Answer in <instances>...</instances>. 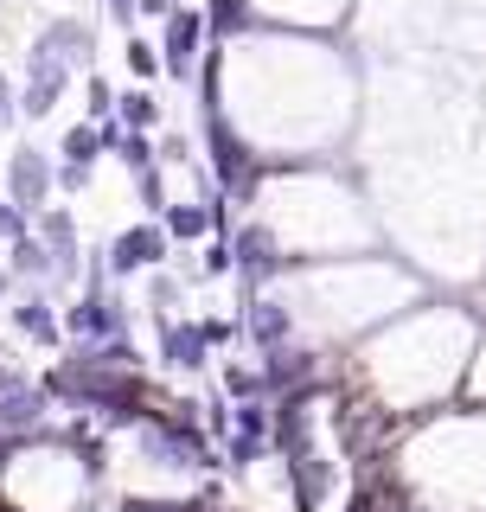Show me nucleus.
Segmentation results:
<instances>
[{
  "label": "nucleus",
  "mask_w": 486,
  "mask_h": 512,
  "mask_svg": "<svg viewBox=\"0 0 486 512\" xmlns=\"http://www.w3.org/2000/svg\"><path fill=\"white\" fill-rule=\"evenodd\" d=\"M263 448L269 442H256V436H231V442H224V455H231V468H256V461H263Z\"/></svg>",
  "instance_id": "nucleus-25"
},
{
  "label": "nucleus",
  "mask_w": 486,
  "mask_h": 512,
  "mask_svg": "<svg viewBox=\"0 0 486 512\" xmlns=\"http://www.w3.org/2000/svg\"><path fill=\"white\" fill-rule=\"evenodd\" d=\"M0 295H7V269H0Z\"/></svg>",
  "instance_id": "nucleus-31"
},
{
  "label": "nucleus",
  "mask_w": 486,
  "mask_h": 512,
  "mask_svg": "<svg viewBox=\"0 0 486 512\" xmlns=\"http://www.w3.org/2000/svg\"><path fill=\"white\" fill-rule=\"evenodd\" d=\"M199 39H205V13L173 7V13H167V26H160V58H167V71H173V77H192Z\"/></svg>",
  "instance_id": "nucleus-9"
},
{
  "label": "nucleus",
  "mask_w": 486,
  "mask_h": 512,
  "mask_svg": "<svg viewBox=\"0 0 486 512\" xmlns=\"http://www.w3.org/2000/svg\"><path fill=\"white\" fill-rule=\"evenodd\" d=\"M116 116H122V128H135V135H154L160 128V96L154 90H128L116 103Z\"/></svg>",
  "instance_id": "nucleus-14"
},
{
  "label": "nucleus",
  "mask_w": 486,
  "mask_h": 512,
  "mask_svg": "<svg viewBox=\"0 0 486 512\" xmlns=\"http://www.w3.org/2000/svg\"><path fill=\"white\" fill-rule=\"evenodd\" d=\"M64 90H71V64L32 39V52H26V90H20V116L45 122V116L64 103Z\"/></svg>",
  "instance_id": "nucleus-3"
},
{
  "label": "nucleus",
  "mask_w": 486,
  "mask_h": 512,
  "mask_svg": "<svg viewBox=\"0 0 486 512\" xmlns=\"http://www.w3.org/2000/svg\"><path fill=\"white\" fill-rule=\"evenodd\" d=\"M96 154H109V148H103V128H96V122L64 128V160H84V167H90Z\"/></svg>",
  "instance_id": "nucleus-17"
},
{
  "label": "nucleus",
  "mask_w": 486,
  "mask_h": 512,
  "mask_svg": "<svg viewBox=\"0 0 486 512\" xmlns=\"http://www.w3.org/2000/svg\"><path fill=\"white\" fill-rule=\"evenodd\" d=\"M269 397H243V404H231V423H237V436H256V442H269L275 436V410H263Z\"/></svg>",
  "instance_id": "nucleus-15"
},
{
  "label": "nucleus",
  "mask_w": 486,
  "mask_h": 512,
  "mask_svg": "<svg viewBox=\"0 0 486 512\" xmlns=\"http://www.w3.org/2000/svg\"><path fill=\"white\" fill-rule=\"evenodd\" d=\"M314 378V352H301V346H275L263 352V397H288L295 384Z\"/></svg>",
  "instance_id": "nucleus-10"
},
{
  "label": "nucleus",
  "mask_w": 486,
  "mask_h": 512,
  "mask_svg": "<svg viewBox=\"0 0 486 512\" xmlns=\"http://www.w3.org/2000/svg\"><path fill=\"white\" fill-rule=\"evenodd\" d=\"M160 148H167V160H192V148H186V135H167V141H160Z\"/></svg>",
  "instance_id": "nucleus-29"
},
{
  "label": "nucleus",
  "mask_w": 486,
  "mask_h": 512,
  "mask_svg": "<svg viewBox=\"0 0 486 512\" xmlns=\"http://www.w3.org/2000/svg\"><path fill=\"white\" fill-rule=\"evenodd\" d=\"M160 64H167V58H160V45H148V39H128V71H135V77H154Z\"/></svg>",
  "instance_id": "nucleus-24"
},
{
  "label": "nucleus",
  "mask_w": 486,
  "mask_h": 512,
  "mask_svg": "<svg viewBox=\"0 0 486 512\" xmlns=\"http://www.w3.org/2000/svg\"><path fill=\"white\" fill-rule=\"evenodd\" d=\"M116 154H122V167H128V173H148L160 148H154V141H148V135H135V128H128V135H122V148H116Z\"/></svg>",
  "instance_id": "nucleus-22"
},
{
  "label": "nucleus",
  "mask_w": 486,
  "mask_h": 512,
  "mask_svg": "<svg viewBox=\"0 0 486 512\" xmlns=\"http://www.w3.org/2000/svg\"><path fill=\"white\" fill-rule=\"evenodd\" d=\"M20 237H32V212L13 199H0V244H20Z\"/></svg>",
  "instance_id": "nucleus-23"
},
{
  "label": "nucleus",
  "mask_w": 486,
  "mask_h": 512,
  "mask_svg": "<svg viewBox=\"0 0 486 512\" xmlns=\"http://www.w3.org/2000/svg\"><path fill=\"white\" fill-rule=\"evenodd\" d=\"M84 96H90V103H84V116H90V122H109V116H116V103H122V96L109 90V77H96V71H90Z\"/></svg>",
  "instance_id": "nucleus-20"
},
{
  "label": "nucleus",
  "mask_w": 486,
  "mask_h": 512,
  "mask_svg": "<svg viewBox=\"0 0 486 512\" xmlns=\"http://www.w3.org/2000/svg\"><path fill=\"white\" fill-rule=\"evenodd\" d=\"M141 13H148V20H167V13H173V0H141Z\"/></svg>",
  "instance_id": "nucleus-30"
},
{
  "label": "nucleus",
  "mask_w": 486,
  "mask_h": 512,
  "mask_svg": "<svg viewBox=\"0 0 486 512\" xmlns=\"http://www.w3.org/2000/svg\"><path fill=\"white\" fill-rule=\"evenodd\" d=\"M180 295H186V276H167V269H154V282H148V308H154V320H173Z\"/></svg>",
  "instance_id": "nucleus-16"
},
{
  "label": "nucleus",
  "mask_w": 486,
  "mask_h": 512,
  "mask_svg": "<svg viewBox=\"0 0 486 512\" xmlns=\"http://www.w3.org/2000/svg\"><path fill=\"white\" fill-rule=\"evenodd\" d=\"M13 116H20V96L7 90V71H0V135H7V128H13Z\"/></svg>",
  "instance_id": "nucleus-27"
},
{
  "label": "nucleus",
  "mask_w": 486,
  "mask_h": 512,
  "mask_svg": "<svg viewBox=\"0 0 486 512\" xmlns=\"http://www.w3.org/2000/svg\"><path fill=\"white\" fill-rule=\"evenodd\" d=\"M128 333V308L109 288H84V295L64 308V340L71 346H96V340H122Z\"/></svg>",
  "instance_id": "nucleus-2"
},
{
  "label": "nucleus",
  "mask_w": 486,
  "mask_h": 512,
  "mask_svg": "<svg viewBox=\"0 0 486 512\" xmlns=\"http://www.w3.org/2000/svg\"><path fill=\"white\" fill-rule=\"evenodd\" d=\"M224 391L237 397H263V365H224Z\"/></svg>",
  "instance_id": "nucleus-21"
},
{
  "label": "nucleus",
  "mask_w": 486,
  "mask_h": 512,
  "mask_svg": "<svg viewBox=\"0 0 486 512\" xmlns=\"http://www.w3.org/2000/svg\"><path fill=\"white\" fill-rule=\"evenodd\" d=\"M58 186V167L45 160V148H20L7 160V199L26 205V212H45V199H52Z\"/></svg>",
  "instance_id": "nucleus-4"
},
{
  "label": "nucleus",
  "mask_w": 486,
  "mask_h": 512,
  "mask_svg": "<svg viewBox=\"0 0 486 512\" xmlns=\"http://www.w3.org/2000/svg\"><path fill=\"white\" fill-rule=\"evenodd\" d=\"M237 250V276H243V295H263V282L282 269V256H275V237L263 231V224H243V231L231 237Z\"/></svg>",
  "instance_id": "nucleus-7"
},
{
  "label": "nucleus",
  "mask_w": 486,
  "mask_h": 512,
  "mask_svg": "<svg viewBox=\"0 0 486 512\" xmlns=\"http://www.w3.org/2000/svg\"><path fill=\"white\" fill-rule=\"evenodd\" d=\"M39 45H45V52H58L64 64H71V71H84V64L96 58V52H90V45H96V32H90L84 20H52V26L39 32Z\"/></svg>",
  "instance_id": "nucleus-11"
},
{
  "label": "nucleus",
  "mask_w": 486,
  "mask_h": 512,
  "mask_svg": "<svg viewBox=\"0 0 486 512\" xmlns=\"http://www.w3.org/2000/svg\"><path fill=\"white\" fill-rule=\"evenodd\" d=\"M160 327V359L173 365V372H205L212 365V333H205V320H154Z\"/></svg>",
  "instance_id": "nucleus-5"
},
{
  "label": "nucleus",
  "mask_w": 486,
  "mask_h": 512,
  "mask_svg": "<svg viewBox=\"0 0 486 512\" xmlns=\"http://www.w3.org/2000/svg\"><path fill=\"white\" fill-rule=\"evenodd\" d=\"M256 13H250V0H218V7H205V32H237V26H250Z\"/></svg>",
  "instance_id": "nucleus-19"
},
{
  "label": "nucleus",
  "mask_w": 486,
  "mask_h": 512,
  "mask_svg": "<svg viewBox=\"0 0 486 512\" xmlns=\"http://www.w3.org/2000/svg\"><path fill=\"white\" fill-rule=\"evenodd\" d=\"M199 276L212 282V276H237V250H231V237H212V244L199 250Z\"/></svg>",
  "instance_id": "nucleus-18"
},
{
  "label": "nucleus",
  "mask_w": 486,
  "mask_h": 512,
  "mask_svg": "<svg viewBox=\"0 0 486 512\" xmlns=\"http://www.w3.org/2000/svg\"><path fill=\"white\" fill-rule=\"evenodd\" d=\"M13 327H20L26 340H39V346H58V340H64V320H58V308H52L45 295L13 301Z\"/></svg>",
  "instance_id": "nucleus-12"
},
{
  "label": "nucleus",
  "mask_w": 486,
  "mask_h": 512,
  "mask_svg": "<svg viewBox=\"0 0 486 512\" xmlns=\"http://www.w3.org/2000/svg\"><path fill=\"white\" fill-rule=\"evenodd\" d=\"M243 340H250L256 352H275L288 346V333H295V314L282 308V301H263V295H243V314H237Z\"/></svg>",
  "instance_id": "nucleus-8"
},
{
  "label": "nucleus",
  "mask_w": 486,
  "mask_h": 512,
  "mask_svg": "<svg viewBox=\"0 0 486 512\" xmlns=\"http://www.w3.org/2000/svg\"><path fill=\"white\" fill-rule=\"evenodd\" d=\"M58 186L64 192H84L90 186V167H84V160H64V167H58Z\"/></svg>",
  "instance_id": "nucleus-26"
},
{
  "label": "nucleus",
  "mask_w": 486,
  "mask_h": 512,
  "mask_svg": "<svg viewBox=\"0 0 486 512\" xmlns=\"http://www.w3.org/2000/svg\"><path fill=\"white\" fill-rule=\"evenodd\" d=\"M167 256H173L167 224L148 218V224H128V231L109 237V244H103V269H109V282H116V276H135V269H167Z\"/></svg>",
  "instance_id": "nucleus-1"
},
{
  "label": "nucleus",
  "mask_w": 486,
  "mask_h": 512,
  "mask_svg": "<svg viewBox=\"0 0 486 512\" xmlns=\"http://www.w3.org/2000/svg\"><path fill=\"white\" fill-rule=\"evenodd\" d=\"M103 7H109V20H116V26H128L141 13V0H103Z\"/></svg>",
  "instance_id": "nucleus-28"
},
{
  "label": "nucleus",
  "mask_w": 486,
  "mask_h": 512,
  "mask_svg": "<svg viewBox=\"0 0 486 512\" xmlns=\"http://www.w3.org/2000/svg\"><path fill=\"white\" fill-rule=\"evenodd\" d=\"M32 237H39L45 250H52L58 263V282H77V269H84V244H77V218L64 212V205H45L39 224H32Z\"/></svg>",
  "instance_id": "nucleus-6"
},
{
  "label": "nucleus",
  "mask_w": 486,
  "mask_h": 512,
  "mask_svg": "<svg viewBox=\"0 0 486 512\" xmlns=\"http://www.w3.org/2000/svg\"><path fill=\"white\" fill-rule=\"evenodd\" d=\"M7 276H20V282H58V263H52V250L39 244V237H20L7 256Z\"/></svg>",
  "instance_id": "nucleus-13"
}]
</instances>
